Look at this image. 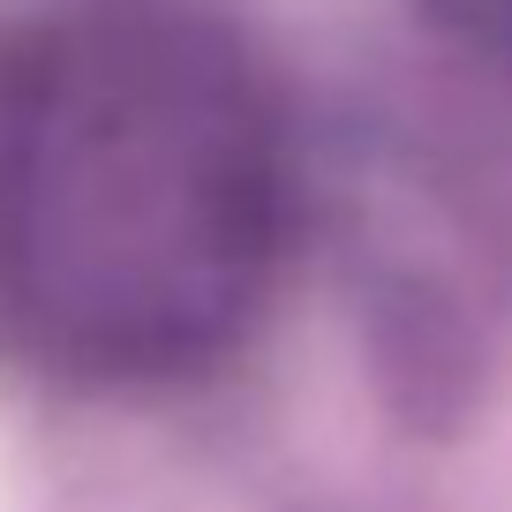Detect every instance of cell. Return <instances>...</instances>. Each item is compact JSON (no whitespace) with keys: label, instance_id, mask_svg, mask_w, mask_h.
<instances>
[{"label":"cell","instance_id":"cell-1","mask_svg":"<svg viewBox=\"0 0 512 512\" xmlns=\"http://www.w3.org/2000/svg\"><path fill=\"white\" fill-rule=\"evenodd\" d=\"M279 234L272 136L226 61L166 31L61 46L0 113V264L98 362L226 339Z\"/></svg>","mask_w":512,"mask_h":512}]
</instances>
